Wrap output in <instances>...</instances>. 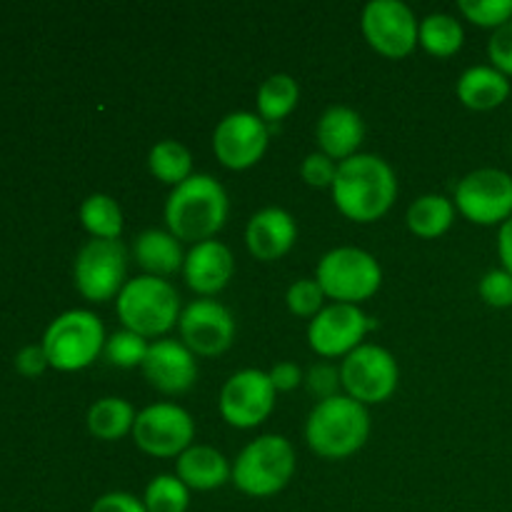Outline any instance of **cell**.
Returning a JSON list of instances; mask_svg holds the SVG:
<instances>
[{"mask_svg":"<svg viewBox=\"0 0 512 512\" xmlns=\"http://www.w3.org/2000/svg\"><path fill=\"white\" fill-rule=\"evenodd\" d=\"M330 193L335 208L345 218L355 223H375L398 198V175L380 155L358 153L338 163Z\"/></svg>","mask_w":512,"mask_h":512,"instance_id":"cell-1","label":"cell"},{"mask_svg":"<svg viewBox=\"0 0 512 512\" xmlns=\"http://www.w3.org/2000/svg\"><path fill=\"white\" fill-rule=\"evenodd\" d=\"M165 225L180 243L198 245L213 240L223 230L230 200L218 178L193 173L185 183L170 188L165 200Z\"/></svg>","mask_w":512,"mask_h":512,"instance_id":"cell-2","label":"cell"},{"mask_svg":"<svg viewBox=\"0 0 512 512\" xmlns=\"http://www.w3.org/2000/svg\"><path fill=\"white\" fill-rule=\"evenodd\" d=\"M368 438V408L348 395L320 400L305 420V440L318 458L345 460L358 453Z\"/></svg>","mask_w":512,"mask_h":512,"instance_id":"cell-3","label":"cell"},{"mask_svg":"<svg viewBox=\"0 0 512 512\" xmlns=\"http://www.w3.org/2000/svg\"><path fill=\"white\" fill-rule=\"evenodd\" d=\"M115 313L125 330L148 338H160L178 325L183 305L175 285L155 275H138L125 283L115 298Z\"/></svg>","mask_w":512,"mask_h":512,"instance_id":"cell-4","label":"cell"},{"mask_svg":"<svg viewBox=\"0 0 512 512\" xmlns=\"http://www.w3.org/2000/svg\"><path fill=\"white\" fill-rule=\"evenodd\" d=\"M295 465V448L288 438L273 433L260 435L238 453L230 483L250 498H270L288 488Z\"/></svg>","mask_w":512,"mask_h":512,"instance_id":"cell-5","label":"cell"},{"mask_svg":"<svg viewBox=\"0 0 512 512\" xmlns=\"http://www.w3.org/2000/svg\"><path fill=\"white\" fill-rule=\"evenodd\" d=\"M105 340H108V335H105L98 315L90 313V310L75 308L60 313L45 328L40 345L48 355L50 368L75 373V370L93 365L103 355Z\"/></svg>","mask_w":512,"mask_h":512,"instance_id":"cell-6","label":"cell"},{"mask_svg":"<svg viewBox=\"0 0 512 512\" xmlns=\"http://www.w3.org/2000/svg\"><path fill=\"white\" fill-rule=\"evenodd\" d=\"M315 280L333 303L360 305L383 285V268L373 253L355 245H338L318 260Z\"/></svg>","mask_w":512,"mask_h":512,"instance_id":"cell-7","label":"cell"},{"mask_svg":"<svg viewBox=\"0 0 512 512\" xmlns=\"http://www.w3.org/2000/svg\"><path fill=\"white\" fill-rule=\"evenodd\" d=\"M340 383L345 395L368 405L385 403L393 398L400 383V368L388 348L375 343H363L340 363Z\"/></svg>","mask_w":512,"mask_h":512,"instance_id":"cell-8","label":"cell"},{"mask_svg":"<svg viewBox=\"0 0 512 512\" xmlns=\"http://www.w3.org/2000/svg\"><path fill=\"white\" fill-rule=\"evenodd\" d=\"M73 278L78 293L90 303L118 298L128 283V248L120 240H88L75 255Z\"/></svg>","mask_w":512,"mask_h":512,"instance_id":"cell-9","label":"cell"},{"mask_svg":"<svg viewBox=\"0 0 512 512\" xmlns=\"http://www.w3.org/2000/svg\"><path fill=\"white\" fill-rule=\"evenodd\" d=\"M453 203L475 225H503L512 218V175L478 168L458 180Z\"/></svg>","mask_w":512,"mask_h":512,"instance_id":"cell-10","label":"cell"},{"mask_svg":"<svg viewBox=\"0 0 512 512\" xmlns=\"http://www.w3.org/2000/svg\"><path fill=\"white\" fill-rule=\"evenodd\" d=\"M133 440L145 455L178 458L193 445L195 420L175 403H153L135 415Z\"/></svg>","mask_w":512,"mask_h":512,"instance_id":"cell-11","label":"cell"},{"mask_svg":"<svg viewBox=\"0 0 512 512\" xmlns=\"http://www.w3.org/2000/svg\"><path fill=\"white\" fill-rule=\"evenodd\" d=\"M278 390L270 383V375L258 368H245L230 375L218 395V410L228 425L238 430L258 428L270 418Z\"/></svg>","mask_w":512,"mask_h":512,"instance_id":"cell-12","label":"cell"},{"mask_svg":"<svg viewBox=\"0 0 512 512\" xmlns=\"http://www.w3.org/2000/svg\"><path fill=\"white\" fill-rule=\"evenodd\" d=\"M360 28L370 48L385 58H405L418 45L420 20L403 0H370L360 15Z\"/></svg>","mask_w":512,"mask_h":512,"instance_id":"cell-13","label":"cell"},{"mask_svg":"<svg viewBox=\"0 0 512 512\" xmlns=\"http://www.w3.org/2000/svg\"><path fill=\"white\" fill-rule=\"evenodd\" d=\"M373 328L360 305L330 303L310 320L308 345L320 358H345L365 343V335Z\"/></svg>","mask_w":512,"mask_h":512,"instance_id":"cell-14","label":"cell"},{"mask_svg":"<svg viewBox=\"0 0 512 512\" xmlns=\"http://www.w3.org/2000/svg\"><path fill=\"white\" fill-rule=\"evenodd\" d=\"M270 143V128L258 113L235 110L213 130V153L220 165L230 170H248L265 155Z\"/></svg>","mask_w":512,"mask_h":512,"instance_id":"cell-15","label":"cell"},{"mask_svg":"<svg viewBox=\"0 0 512 512\" xmlns=\"http://www.w3.org/2000/svg\"><path fill=\"white\" fill-rule=\"evenodd\" d=\"M180 343L203 358L225 353L235 340V318L223 303L213 298H198L188 303L178 320Z\"/></svg>","mask_w":512,"mask_h":512,"instance_id":"cell-16","label":"cell"},{"mask_svg":"<svg viewBox=\"0 0 512 512\" xmlns=\"http://www.w3.org/2000/svg\"><path fill=\"white\" fill-rule=\"evenodd\" d=\"M143 375L155 390L165 395H183L198 380V360L180 340H153L143 363Z\"/></svg>","mask_w":512,"mask_h":512,"instance_id":"cell-17","label":"cell"},{"mask_svg":"<svg viewBox=\"0 0 512 512\" xmlns=\"http://www.w3.org/2000/svg\"><path fill=\"white\" fill-rule=\"evenodd\" d=\"M235 273L233 250L220 240H205V243L193 245L185 253L183 275L185 283L200 298H213L220 290L228 288L230 278Z\"/></svg>","mask_w":512,"mask_h":512,"instance_id":"cell-18","label":"cell"},{"mask_svg":"<svg viewBox=\"0 0 512 512\" xmlns=\"http://www.w3.org/2000/svg\"><path fill=\"white\" fill-rule=\"evenodd\" d=\"M295 240H298V223L288 210L278 205L260 208L245 225V245L250 255L263 263H273L288 255Z\"/></svg>","mask_w":512,"mask_h":512,"instance_id":"cell-19","label":"cell"},{"mask_svg":"<svg viewBox=\"0 0 512 512\" xmlns=\"http://www.w3.org/2000/svg\"><path fill=\"white\" fill-rule=\"evenodd\" d=\"M365 140V123L358 110L348 105H330L315 123V143L320 153L333 158L335 163L353 158L360 153Z\"/></svg>","mask_w":512,"mask_h":512,"instance_id":"cell-20","label":"cell"},{"mask_svg":"<svg viewBox=\"0 0 512 512\" xmlns=\"http://www.w3.org/2000/svg\"><path fill=\"white\" fill-rule=\"evenodd\" d=\"M175 475L183 480L188 490L208 493V490H218L225 483H230V478H233V465L213 445H190L175 460Z\"/></svg>","mask_w":512,"mask_h":512,"instance_id":"cell-21","label":"cell"},{"mask_svg":"<svg viewBox=\"0 0 512 512\" xmlns=\"http://www.w3.org/2000/svg\"><path fill=\"white\" fill-rule=\"evenodd\" d=\"M133 260L145 270V275L168 280L170 275L183 270V243L168 228H148L135 235Z\"/></svg>","mask_w":512,"mask_h":512,"instance_id":"cell-22","label":"cell"},{"mask_svg":"<svg viewBox=\"0 0 512 512\" xmlns=\"http://www.w3.org/2000/svg\"><path fill=\"white\" fill-rule=\"evenodd\" d=\"M510 78L493 65H470L455 83L458 100L470 110L500 108L510 98Z\"/></svg>","mask_w":512,"mask_h":512,"instance_id":"cell-23","label":"cell"},{"mask_svg":"<svg viewBox=\"0 0 512 512\" xmlns=\"http://www.w3.org/2000/svg\"><path fill=\"white\" fill-rule=\"evenodd\" d=\"M135 408L125 398H100L90 405L88 410V430L93 438L105 440V443H115V440L125 438V435H133L135 425Z\"/></svg>","mask_w":512,"mask_h":512,"instance_id":"cell-24","label":"cell"},{"mask_svg":"<svg viewBox=\"0 0 512 512\" xmlns=\"http://www.w3.org/2000/svg\"><path fill=\"white\" fill-rule=\"evenodd\" d=\"M455 210H458L455 203L445 195H420L418 200L410 203L408 213H405V223H408L410 233L418 235V238H440L453 225Z\"/></svg>","mask_w":512,"mask_h":512,"instance_id":"cell-25","label":"cell"},{"mask_svg":"<svg viewBox=\"0 0 512 512\" xmlns=\"http://www.w3.org/2000/svg\"><path fill=\"white\" fill-rule=\"evenodd\" d=\"M300 100V85L290 73H273L258 88V115L265 123H280L295 110Z\"/></svg>","mask_w":512,"mask_h":512,"instance_id":"cell-26","label":"cell"},{"mask_svg":"<svg viewBox=\"0 0 512 512\" xmlns=\"http://www.w3.org/2000/svg\"><path fill=\"white\" fill-rule=\"evenodd\" d=\"M78 218L93 238L120 240V233H123V210H120L118 200L108 193L88 195L80 203Z\"/></svg>","mask_w":512,"mask_h":512,"instance_id":"cell-27","label":"cell"},{"mask_svg":"<svg viewBox=\"0 0 512 512\" xmlns=\"http://www.w3.org/2000/svg\"><path fill=\"white\" fill-rule=\"evenodd\" d=\"M465 30L450 13H430L420 20L418 43L435 58H450L463 48Z\"/></svg>","mask_w":512,"mask_h":512,"instance_id":"cell-28","label":"cell"},{"mask_svg":"<svg viewBox=\"0 0 512 512\" xmlns=\"http://www.w3.org/2000/svg\"><path fill=\"white\" fill-rule=\"evenodd\" d=\"M148 168L153 173V178L175 188V185L185 183L193 175V155H190V150L183 143H178L173 138H165L150 148Z\"/></svg>","mask_w":512,"mask_h":512,"instance_id":"cell-29","label":"cell"},{"mask_svg":"<svg viewBox=\"0 0 512 512\" xmlns=\"http://www.w3.org/2000/svg\"><path fill=\"white\" fill-rule=\"evenodd\" d=\"M148 512H188L190 490L178 475H155L143 493Z\"/></svg>","mask_w":512,"mask_h":512,"instance_id":"cell-30","label":"cell"},{"mask_svg":"<svg viewBox=\"0 0 512 512\" xmlns=\"http://www.w3.org/2000/svg\"><path fill=\"white\" fill-rule=\"evenodd\" d=\"M150 343L143 335L133 333V330H118V333L108 335L103 348V358L108 360L113 368L120 370H133L143 368L145 355H148Z\"/></svg>","mask_w":512,"mask_h":512,"instance_id":"cell-31","label":"cell"},{"mask_svg":"<svg viewBox=\"0 0 512 512\" xmlns=\"http://www.w3.org/2000/svg\"><path fill=\"white\" fill-rule=\"evenodd\" d=\"M285 303H288V310L293 315L313 320L325 308V293L315 278H300L288 288Z\"/></svg>","mask_w":512,"mask_h":512,"instance_id":"cell-32","label":"cell"},{"mask_svg":"<svg viewBox=\"0 0 512 512\" xmlns=\"http://www.w3.org/2000/svg\"><path fill=\"white\" fill-rule=\"evenodd\" d=\"M458 8L465 20L480 28L498 30L512 20V0H460Z\"/></svg>","mask_w":512,"mask_h":512,"instance_id":"cell-33","label":"cell"},{"mask_svg":"<svg viewBox=\"0 0 512 512\" xmlns=\"http://www.w3.org/2000/svg\"><path fill=\"white\" fill-rule=\"evenodd\" d=\"M478 293L490 308H512V275L505 268H493L480 278Z\"/></svg>","mask_w":512,"mask_h":512,"instance_id":"cell-34","label":"cell"},{"mask_svg":"<svg viewBox=\"0 0 512 512\" xmlns=\"http://www.w3.org/2000/svg\"><path fill=\"white\" fill-rule=\"evenodd\" d=\"M338 173V163L333 158H328L325 153L315 150L308 153L300 163V178L310 185V188H330Z\"/></svg>","mask_w":512,"mask_h":512,"instance_id":"cell-35","label":"cell"},{"mask_svg":"<svg viewBox=\"0 0 512 512\" xmlns=\"http://www.w3.org/2000/svg\"><path fill=\"white\" fill-rule=\"evenodd\" d=\"M338 385L340 383V370L333 368L330 363H318L308 370L305 375V388H308L310 395H315L320 400H328L338 395Z\"/></svg>","mask_w":512,"mask_h":512,"instance_id":"cell-36","label":"cell"},{"mask_svg":"<svg viewBox=\"0 0 512 512\" xmlns=\"http://www.w3.org/2000/svg\"><path fill=\"white\" fill-rule=\"evenodd\" d=\"M488 58L493 68H498L503 75H512V20L493 30L488 40Z\"/></svg>","mask_w":512,"mask_h":512,"instance_id":"cell-37","label":"cell"},{"mask_svg":"<svg viewBox=\"0 0 512 512\" xmlns=\"http://www.w3.org/2000/svg\"><path fill=\"white\" fill-rule=\"evenodd\" d=\"M90 512H148L143 500L135 498L133 493H123V490H113V493L100 495L93 503Z\"/></svg>","mask_w":512,"mask_h":512,"instance_id":"cell-38","label":"cell"},{"mask_svg":"<svg viewBox=\"0 0 512 512\" xmlns=\"http://www.w3.org/2000/svg\"><path fill=\"white\" fill-rule=\"evenodd\" d=\"M268 375L270 383H273V388L278 390V393H290V390H295L298 385L305 383L303 370H300V365L293 363V360H280V363H275L273 368L268 370Z\"/></svg>","mask_w":512,"mask_h":512,"instance_id":"cell-39","label":"cell"},{"mask_svg":"<svg viewBox=\"0 0 512 512\" xmlns=\"http://www.w3.org/2000/svg\"><path fill=\"white\" fill-rule=\"evenodd\" d=\"M15 368L25 378H38L40 373H45V368H50L48 355H45L43 345H25L15 355Z\"/></svg>","mask_w":512,"mask_h":512,"instance_id":"cell-40","label":"cell"},{"mask_svg":"<svg viewBox=\"0 0 512 512\" xmlns=\"http://www.w3.org/2000/svg\"><path fill=\"white\" fill-rule=\"evenodd\" d=\"M498 258L503 268L512 275V218L505 220L498 230Z\"/></svg>","mask_w":512,"mask_h":512,"instance_id":"cell-41","label":"cell"}]
</instances>
